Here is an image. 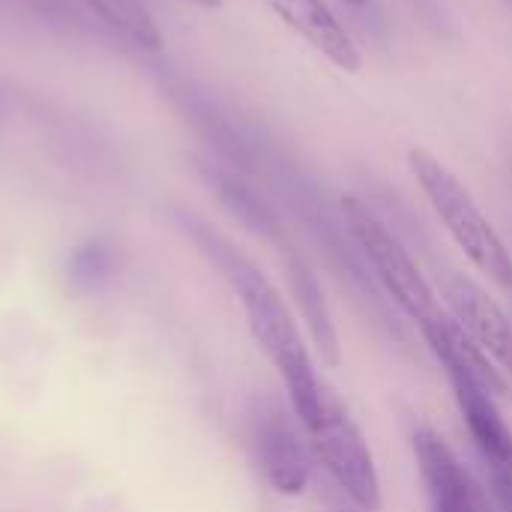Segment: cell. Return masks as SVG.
Returning <instances> with one entry per match:
<instances>
[{"label":"cell","instance_id":"1","mask_svg":"<svg viewBox=\"0 0 512 512\" xmlns=\"http://www.w3.org/2000/svg\"><path fill=\"white\" fill-rule=\"evenodd\" d=\"M171 219L183 231V237L192 240L198 246V252L228 279V285L234 288V294L246 312L255 342L276 363V369L282 375V384L288 390V399H291V408H294L300 426L312 429L321 417L327 387L321 384V378L315 372V363L309 357V348L303 345L297 318L291 315L288 303L279 297V291L270 285V279L237 246H231L222 234H216L195 213L174 210Z\"/></svg>","mask_w":512,"mask_h":512},{"label":"cell","instance_id":"2","mask_svg":"<svg viewBox=\"0 0 512 512\" xmlns=\"http://www.w3.org/2000/svg\"><path fill=\"white\" fill-rule=\"evenodd\" d=\"M408 171L432 204L435 216L444 222L453 243L465 258L504 291H512V255L489 216L480 210L471 189L429 150H408Z\"/></svg>","mask_w":512,"mask_h":512},{"label":"cell","instance_id":"3","mask_svg":"<svg viewBox=\"0 0 512 512\" xmlns=\"http://www.w3.org/2000/svg\"><path fill=\"white\" fill-rule=\"evenodd\" d=\"M342 213H345V222H348L354 243L366 255L369 267L375 270V279L396 300V306L417 327L438 318L444 309L438 306L435 288L429 285V279L423 276V270L417 267V261L405 249V243L375 216V210L366 201H360L357 195H345Z\"/></svg>","mask_w":512,"mask_h":512},{"label":"cell","instance_id":"4","mask_svg":"<svg viewBox=\"0 0 512 512\" xmlns=\"http://www.w3.org/2000/svg\"><path fill=\"white\" fill-rule=\"evenodd\" d=\"M315 456L327 468V474L339 483V489L366 512L381 510V477L375 468V456L357 429V423L348 417V411L339 405V399L327 390L321 417L312 429H306Z\"/></svg>","mask_w":512,"mask_h":512},{"label":"cell","instance_id":"5","mask_svg":"<svg viewBox=\"0 0 512 512\" xmlns=\"http://www.w3.org/2000/svg\"><path fill=\"white\" fill-rule=\"evenodd\" d=\"M447 378H450L459 414L468 426V435L492 468L495 492L507 512H512V429L495 402V393H489L468 372H447Z\"/></svg>","mask_w":512,"mask_h":512},{"label":"cell","instance_id":"6","mask_svg":"<svg viewBox=\"0 0 512 512\" xmlns=\"http://www.w3.org/2000/svg\"><path fill=\"white\" fill-rule=\"evenodd\" d=\"M414 459L432 512H492L489 495L456 450L432 429L414 435Z\"/></svg>","mask_w":512,"mask_h":512},{"label":"cell","instance_id":"7","mask_svg":"<svg viewBox=\"0 0 512 512\" xmlns=\"http://www.w3.org/2000/svg\"><path fill=\"white\" fill-rule=\"evenodd\" d=\"M447 303L453 309V318L459 321V327L501 366L512 372V321L507 312L501 309V303L480 288L474 279L456 273L447 279L444 285Z\"/></svg>","mask_w":512,"mask_h":512},{"label":"cell","instance_id":"8","mask_svg":"<svg viewBox=\"0 0 512 512\" xmlns=\"http://www.w3.org/2000/svg\"><path fill=\"white\" fill-rule=\"evenodd\" d=\"M264 6L300 39H306L309 48H315L321 57H327L336 69L354 75L363 66V54L345 24L336 18V12L324 0H264Z\"/></svg>","mask_w":512,"mask_h":512},{"label":"cell","instance_id":"9","mask_svg":"<svg viewBox=\"0 0 512 512\" xmlns=\"http://www.w3.org/2000/svg\"><path fill=\"white\" fill-rule=\"evenodd\" d=\"M255 453H258V462H261L267 483L279 495L297 498L306 492L309 477H312L306 447L297 438L288 417L279 414L276 408L261 414L255 423Z\"/></svg>","mask_w":512,"mask_h":512},{"label":"cell","instance_id":"10","mask_svg":"<svg viewBox=\"0 0 512 512\" xmlns=\"http://www.w3.org/2000/svg\"><path fill=\"white\" fill-rule=\"evenodd\" d=\"M420 333H423L429 351L435 354V360L441 363L444 372H468L489 393H495V396L507 393V381H504L498 363L459 327V321L453 315L441 312L438 318L423 324Z\"/></svg>","mask_w":512,"mask_h":512},{"label":"cell","instance_id":"11","mask_svg":"<svg viewBox=\"0 0 512 512\" xmlns=\"http://www.w3.org/2000/svg\"><path fill=\"white\" fill-rule=\"evenodd\" d=\"M285 276H288L297 312L306 321L309 339H312L321 363L330 366V369H339L342 366V342H339V330H336V321H333V312L327 306L321 282L315 279L309 264L300 255H291V252L285 255Z\"/></svg>","mask_w":512,"mask_h":512},{"label":"cell","instance_id":"12","mask_svg":"<svg viewBox=\"0 0 512 512\" xmlns=\"http://www.w3.org/2000/svg\"><path fill=\"white\" fill-rule=\"evenodd\" d=\"M84 3L93 9V15L102 18V24H108L117 36H123L135 48L153 54L162 51V33L144 0H84Z\"/></svg>","mask_w":512,"mask_h":512},{"label":"cell","instance_id":"13","mask_svg":"<svg viewBox=\"0 0 512 512\" xmlns=\"http://www.w3.org/2000/svg\"><path fill=\"white\" fill-rule=\"evenodd\" d=\"M204 177H207V183L213 186V192H216V198L222 201V207H225L237 222H243L249 231H255V234H261V237H273V234H276V219H273V213L267 210V204H264L249 186H243L237 177H231V174H225V171H216V168H207Z\"/></svg>","mask_w":512,"mask_h":512},{"label":"cell","instance_id":"14","mask_svg":"<svg viewBox=\"0 0 512 512\" xmlns=\"http://www.w3.org/2000/svg\"><path fill=\"white\" fill-rule=\"evenodd\" d=\"M66 273H69V282L75 291H99L111 273H114V252L108 243L102 240H87L81 243L72 255H69V264H66Z\"/></svg>","mask_w":512,"mask_h":512},{"label":"cell","instance_id":"15","mask_svg":"<svg viewBox=\"0 0 512 512\" xmlns=\"http://www.w3.org/2000/svg\"><path fill=\"white\" fill-rule=\"evenodd\" d=\"M27 3L57 27H78L81 24L78 0H27Z\"/></svg>","mask_w":512,"mask_h":512},{"label":"cell","instance_id":"16","mask_svg":"<svg viewBox=\"0 0 512 512\" xmlns=\"http://www.w3.org/2000/svg\"><path fill=\"white\" fill-rule=\"evenodd\" d=\"M6 114H9V93L0 84V117H6Z\"/></svg>","mask_w":512,"mask_h":512},{"label":"cell","instance_id":"17","mask_svg":"<svg viewBox=\"0 0 512 512\" xmlns=\"http://www.w3.org/2000/svg\"><path fill=\"white\" fill-rule=\"evenodd\" d=\"M186 3H195V6H204V9H219L222 0H186Z\"/></svg>","mask_w":512,"mask_h":512},{"label":"cell","instance_id":"18","mask_svg":"<svg viewBox=\"0 0 512 512\" xmlns=\"http://www.w3.org/2000/svg\"><path fill=\"white\" fill-rule=\"evenodd\" d=\"M342 3H348V6H366L369 0H342Z\"/></svg>","mask_w":512,"mask_h":512}]
</instances>
